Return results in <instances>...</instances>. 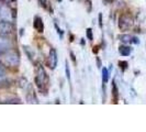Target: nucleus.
Wrapping results in <instances>:
<instances>
[{
  "label": "nucleus",
  "mask_w": 146,
  "mask_h": 132,
  "mask_svg": "<svg viewBox=\"0 0 146 132\" xmlns=\"http://www.w3.org/2000/svg\"><path fill=\"white\" fill-rule=\"evenodd\" d=\"M35 83H36V86L38 88H42L44 84L47 83V74H46V72H45V69H44V67L42 65L37 66Z\"/></svg>",
  "instance_id": "obj_1"
},
{
  "label": "nucleus",
  "mask_w": 146,
  "mask_h": 132,
  "mask_svg": "<svg viewBox=\"0 0 146 132\" xmlns=\"http://www.w3.org/2000/svg\"><path fill=\"white\" fill-rule=\"evenodd\" d=\"M12 31H13V24L11 23V21H8V20L0 21V35L8 37L12 33Z\"/></svg>",
  "instance_id": "obj_2"
},
{
  "label": "nucleus",
  "mask_w": 146,
  "mask_h": 132,
  "mask_svg": "<svg viewBox=\"0 0 146 132\" xmlns=\"http://www.w3.org/2000/svg\"><path fill=\"white\" fill-rule=\"evenodd\" d=\"M5 62L6 64L10 66H18L20 62V57L15 52H7V54L5 55Z\"/></svg>",
  "instance_id": "obj_3"
},
{
  "label": "nucleus",
  "mask_w": 146,
  "mask_h": 132,
  "mask_svg": "<svg viewBox=\"0 0 146 132\" xmlns=\"http://www.w3.org/2000/svg\"><path fill=\"white\" fill-rule=\"evenodd\" d=\"M132 21L131 17H129V15H121L120 17V20H119V28L121 30H127L131 28Z\"/></svg>",
  "instance_id": "obj_4"
},
{
  "label": "nucleus",
  "mask_w": 146,
  "mask_h": 132,
  "mask_svg": "<svg viewBox=\"0 0 146 132\" xmlns=\"http://www.w3.org/2000/svg\"><path fill=\"white\" fill-rule=\"evenodd\" d=\"M12 49V43L11 41L6 37L0 35V53H6Z\"/></svg>",
  "instance_id": "obj_5"
},
{
  "label": "nucleus",
  "mask_w": 146,
  "mask_h": 132,
  "mask_svg": "<svg viewBox=\"0 0 146 132\" xmlns=\"http://www.w3.org/2000/svg\"><path fill=\"white\" fill-rule=\"evenodd\" d=\"M57 62H58V57H57V52L55 49H51L50 51V55H48V66L51 69H55L57 66Z\"/></svg>",
  "instance_id": "obj_6"
},
{
  "label": "nucleus",
  "mask_w": 146,
  "mask_h": 132,
  "mask_svg": "<svg viewBox=\"0 0 146 132\" xmlns=\"http://www.w3.org/2000/svg\"><path fill=\"white\" fill-rule=\"evenodd\" d=\"M33 27H34V29L36 30L37 32H40V33L43 32L44 23L41 17H38V15H35V17H34V19H33Z\"/></svg>",
  "instance_id": "obj_7"
},
{
  "label": "nucleus",
  "mask_w": 146,
  "mask_h": 132,
  "mask_svg": "<svg viewBox=\"0 0 146 132\" xmlns=\"http://www.w3.org/2000/svg\"><path fill=\"white\" fill-rule=\"evenodd\" d=\"M0 17L3 20L10 21V10L7 7H1L0 8Z\"/></svg>",
  "instance_id": "obj_8"
},
{
  "label": "nucleus",
  "mask_w": 146,
  "mask_h": 132,
  "mask_svg": "<svg viewBox=\"0 0 146 132\" xmlns=\"http://www.w3.org/2000/svg\"><path fill=\"white\" fill-rule=\"evenodd\" d=\"M131 47H129V46H125V45H122V46H120V49H119V52H120V54L122 55V56H129L130 54H131Z\"/></svg>",
  "instance_id": "obj_9"
},
{
  "label": "nucleus",
  "mask_w": 146,
  "mask_h": 132,
  "mask_svg": "<svg viewBox=\"0 0 146 132\" xmlns=\"http://www.w3.org/2000/svg\"><path fill=\"white\" fill-rule=\"evenodd\" d=\"M109 76H110V72L108 68H106V67H103L102 68V83L103 85H106L108 81H109Z\"/></svg>",
  "instance_id": "obj_10"
},
{
  "label": "nucleus",
  "mask_w": 146,
  "mask_h": 132,
  "mask_svg": "<svg viewBox=\"0 0 146 132\" xmlns=\"http://www.w3.org/2000/svg\"><path fill=\"white\" fill-rule=\"evenodd\" d=\"M120 39H121V41L123 43H131L132 42V37L129 35V34H123V35L120 37Z\"/></svg>",
  "instance_id": "obj_11"
},
{
  "label": "nucleus",
  "mask_w": 146,
  "mask_h": 132,
  "mask_svg": "<svg viewBox=\"0 0 146 132\" xmlns=\"http://www.w3.org/2000/svg\"><path fill=\"white\" fill-rule=\"evenodd\" d=\"M112 96L114 97V99L117 100V87L115 85V81L112 83Z\"/></svg>",
  "instance_id": "obj_12"
},
{
  "label": "nucleus",
  "mask_w": 146,
  "mask_h": 132,
  "mask_svg": "<svg viewBox=\"0 0 146 132\" xmlns=\"http://www.w3.org/2000/svg\"><path fill=\"white\" fill-rule=\"evenodd\" d=\"M86 35H87L88 40L89 41H92L94 40V35H92V30L90 29V28H88L87 30H86Z\"/></svg>",
  "instance_id": "obj_13"
},
{
  "label": "nucleus",
  "mask_w": 146,
  "mask_h": 132,
  "mask_svg": "<svg viewBox=\"0 0 146 132\" xmlns=\"http://www.w3.org/2000/svg\"><path fill=\"white\" fill-rule=\"evenodd\" d=\"M65 72H66V77H67V79L69 81L70 79V71H69V66H68V63L66 62L65 64Z\"/></svg>",
  "instance_id": "obj_14"
},
{
  "label": "nucleus",
  "mask_w": 146,
  "mask_h": 132,
  "mask_svg": "<svg viewBox=\"0 0 146 132\" xmlns=\"http://www.w3.org/2000/svg\"><path fill=\"white\" fill-rule=\"evenodd\" d=\"M5 75H6V67L0 64V77H3Z\"/></svg>",
  "instance_id": "obj_15"
},
{
  "label": "nucleus",
  "mask_w": 146,
  "mask_h": 132,
  "mask_svg": "<svg viewBox=\"0 0 146 132\" xmlns=\"http://www.w3.org/2000/svg\"><path fill=\"white\" fill-rule=\"evenodd\" d=\"M55 28H56V30H57V32H58V34H59V37H63V35H64V32H63V30H60L57 27V24H55Z\"/></svg>",
  "instance_id": "obj_16"
},
{
  "label": "nucleus",
  "mask_w": 146,
  "mask_h": 132,
  "mask_svg": "<svg viewBox=\"0 0 146 132\" xmlns=\"http://www.w3.org/2000/svg\"><path fill=\"white\" fill-rule=\"evenodd\" d=\"M40 3H41V6L44 8H47V0H40Z\"/></svg>",
  "instance_id": "obj_17"
},
{
  "label": "nucleus",
  "mask_w": 146,
  "mask_h": 132,
  "mask_svg": "<svg viewBox=\"0 0 146 132\" xmlns=\"http://www.w3.org/2000/svg\"><path fill=\"white\" fill-rule=\"evenodd\" d=\"M99 24H100V28H102V15L101 13H99Z\"/></svg>",
  "instance_id": "obj_18"
},
{
  "label": "nucleus",
  "mask_w": 146,
  "mask_h": 132,
  "mask_svg": "<svg viewBox=\"0 0 146 132\" xmlns=\"http://www.w3.org/2000/svg\"><path fill=\"white\" fill-rule=\"evenodd\" d=\"M132 42H133V43H139V39H137V37H132Z\"/></svg>",
  "instance_id": "obj_19"
},
{
  "label": "nucleus",
  "mask_w": 146,
  "mask_h": 132,
  "mask_svg": "<svg viewBox=\"0 0 146 132\" xmlns=\"http://www.w3.org/2000/svg\"><path fill=\"white\" fill-rule=\"evenodd\" d=\"M0 8H1V5H0Z\"/></svg>",
  "instance_id": "obj_20"
}]
</instances>
